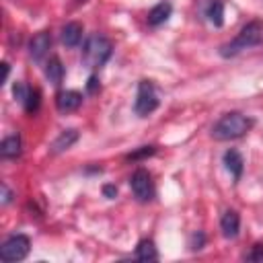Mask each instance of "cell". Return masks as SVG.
Masks as SVG:
<instances>
[{
  "label": "cell",
  "mask_w": 263,
  "mask_h": 263,
  "mask_svg": "<svg viewBox=\"0 0 263 263\" xmlns=\"http://www.w3.org/2000/svg\"><path fill=\"white\" fill-rule=\"evenodd\" d=\"M82 39V25L80 23H68L62 29V43L66 47H76Z\"/></svg>",
  "instance_id": "11"
},
{
  "label": "cell",
  "mask_w": 263,
  "mask_h": 263,
  "mask_svg": "<svg viewBox=\"0 0 263 263\" xmlns=\"http://www.w3.org/2000/svg\"><path fill=\"white\" fill-rule=\"evenodd\" d=\"M49 47H51V35L47 31H41V33H37L31 39V43H29V55L35 62H39V60L45 58V53L49 51Z\"/></svg>",
  "instance_id": "7"
},
{
  "label": "cell",
  "mask_w": 263,
  "mask_h": 263,
  "mask_svg": "<svg viewBox=\"0 0 263 263\" xmlns=\"http://www.w3.org/2000/svg\"><path fill=\"white\" fill-rule=\"evenodd\" d=\"M261 39H263V23L261 21H251V23H247L236 33V37L230 43H226V45L220 47V53L224 58H232V55L240 53L242 49H249V47L261 43Z\"/></svg>",
  "instance_id": "2"
},
{
  "label": "cell",
  "mask_w": 263,
  "mask_h": 263,
  "mask_svg": "<svg viewBox=\"0 0 263 263\" xmlns=\"http://www.w3.org/2000/svg\"><path fill=\"white\" fill-rule=\"evenodd\" d=\"M158 107V95H156V88L150 80H142L138 84V95H136V103H134V111L140 115V117H146L150 115L154 109Z\"/></svg>",
  "instance_id": "5"
},
{
  "label": "cell",
  "mask_w": 263,
  "mask_h": 263,
  "mask_svg": "<svg viewBox=\"0 0 263 263\" xmlns=\"http://www.w3.org/2000/svg\"><path fill=\"white\" fill-rule=\"evenodd\" d=\"M45 76L47 80L53 84V86H60L62 84V78H64V66L60 62V58H51L45 66Z\"/></svg>",
  "instance_id": "14"
},
{
  "label": "cell",
  "mask_w": 263,
  "mask_h": 263,
  "mask_svg": "<svg viewBox=\"0 0 263 263\" xmlns=\"http://www.w3.org/2000/svg\"><path fill=\"white\" fill-rule=\"evenodd\" d=\"M171 12H173L171 2H158V4H156V6H152V8H150V12H148V25L158 27V25L166 23V21H168V16H171Z\"/></svg>",
  "instance_id": "9"
},
{
  "label": "cell",
  "mask_w": 263,
  "mask_h": 263,
  "mask_svg": "<svg viewBox=\"0 0 263 263\" xmlns=\"http://www.w3.org/2000/svg\"><path fill=\"white\" fill-rule=\"evenodd\" d=\"M156 257H158V253H156V247L152 240L144 238L138 242V247H136V259L138 261H154Z\"/></svg>",
  "instance_id": "17"
},
{
  "label": "cell",
  "mask_w": 263,
  "mask_h": 263,
  "mask_svg": "<svg viewBox=\"0 0 263 263\" xmlns=\"http://www.w3.org/2000/svg\"><path fill=\"white\" fill-rule=\"evenodd\" d=\"M129 187L136 195L138 201H150L154 197V183H152V177L148 171L144 168H138L132 179H129Z\"/></svg>",
  "instance_id": "6"
},
{
  "label": "cell",
  "mask_w": 263,
  "mask_h": 263,
  "mask_svg": "<svg viewBox=\"0 0 263 263\" xmlns=\"http://www.w3.org/2000/svg\"><path fill=\"white\" fill-rule=\"evenodd\" d=\"M152 154H154V146H142L140 150L132 152L127 158H129V160H138V158H144V156H152Z\"/></svg>",
  "instance_id": "19"
},
{
  "label": "cell",
  "mask_w": 263,
  "mask_h": 263,
  "mask_svg": "<svg viewBox=\"0 0 263 263\" xmlns=\"http://www.w3.org/2000/svg\"><path fill=\"white\" fill-rule=\"evenodd\" d=\"M103 193L111 199V197H115V195H117V187H113V185H105V187H103Z\"/></svg>",
  "instance_id": "21"
},
{
  "label": "cell",
  "mask_w": 263,
  "mask_h": 263,
  "mask_svg": "<svg viewBox=\"0 0 263 263\" xmlns=\"http://www.w3.org/2000/svg\"><path fill=\"white\" fill-rule=\"evenodd\" d=\"M8 201H10V189H8L6 185H2V203L6 205Z\"/></svg>",
  "instance_id": "23"
},
{
  "label": "cell",
  "mask_w": 263,
  "mask_h": 263,
  "mask_svg": "<svg viewBox=\"0 0 263 263\" xmlns=\"http://www.w3.org/2000/svg\"><path fill=\"white\" fill-rule=\"evenodd\" d=\"M97 86H99V80H97V76H90V78H88V84H86L88 92H95V90H97Z\"/></svg>",
  "instance_id": "22"
},
{
  "label": "cell",
  "mask_w": 263,
  "mask_h": 263,
  "mask_svg": "<svg viewBox=\"0 0 263 263\" xmlns=\"http://www.w3.org/2000/svg\"><path fill=\"white\" fill-rule=\"evenodd\" d=\"M251 127H253V119H251V117L232 111V113L222 115V117L214 123L212 136H214L216 140H236V138L245 136Z\"/></svg>",
  "instance_id": "1"
},
{
  "label": "cell",
  "mask_w": 263,
  "mask_h": 263,
  "mask_svg": "<svg viewBox=\"0 0 263 263\" xmlns=\"http://www.w3.org/2000/svg\"><path fill=\"white\" fill-rule=\"evenodd\" d=\"M220 228H222V234H224L226 238H234V236L238 234V228H240V218H238V214H236L234 210H228V212L222 216V220H220Z\"/></svg>",
  "instance_id": "10"
},
{
  "label": "cell",
  "mask_w": 263,
  "mask_h": 263,
  "mask_svg": "<svg viewBox=\"0 0 263 263\" xmlns=\"http://www.w3.org/2000/svg\"><path fill=\"white\" fill-rule=\"evenodd\" d=\"M111 51H113V45L107 37L103 35H92L88 37V41L84 43V49H82V60L88 68H101L109 58H111Z\"/></svg>",
  "instance_id": "3"
},
{
  "label": "cell",
  "mask_w": 263,
  "mask_h": 263,
  "mask_svg": "<svg viewBox=\"0 0 263 263\" xmlns=\"http://www.w3.org/2000/svg\"><path fill=\"white\" fill-rule=\"evenodd\" d=\"M76 140H78V132H76V129H64V132L53 140V144H51V152H53V154L64 152V150H68Z\"/></svg>",
  "instance_id": "12"
},
{
  "label": "cell",
  "mask_w": 263,
  "mask_h": 263,
  "mask_svg": "<svg viewBox=\"0 0 263 263\" xmlns=\"http://www.w3.org/2000/svg\"><path fill=\"white\" fill-rule=\"evenodd\" d=\"M31 249V240L25 234H14L10 238H6L0 247V259L4 263H14V261H23L29 255Z\"/></svg>",
  "instance_id": "4"
},
{
  "label": "cell",
  "mask_w": 263,
  "mask_h": 263,
  "mask_svg": "<svg viewBox=\"0 0 263 263\" xmlns=\"http://www.w3.org/2000/svg\"><path fill=\"white\" fill-rule=\"evenodd\" d=\"M205 16L212 25L222 27V23H224V4H222V0H210V4L205 8Z\"/></svg>",
  "instance_id": "16"
},
{
  "label": "cell",
  "mask_w": 263,
  "mask_h": 263,
  "mask_svg": "<svg viewBox=\"0 0 263 263\" xmlns=\"http://www.w3.org/2000/svg\"><path fill=\"white\" fill-rule=\"evenodd\" d=\"M247 259H251V261H259V259H263V245H255V247H253V253H249Z\"/></svg>",
  "instance_id": "20"
},
{
  "label": "cell",
  "mask_w": 263,
  "mask_h": 263,
  "mask_svg": "<svg viewBox=\"0 0 263 263\" xmlns=\"http://www.w3.org/2000/svg\"><path fill=\"white\" fill-rule=\"evenodd\" d=\"M224 164H226V168L232 173V177L238 181L240 175H242V166H245L242 156H240L236 150H228V152L224 154Z\"/></svg>",
  "instance_id": "13"
},
{
  "label": "cell",
  "mask_w": 263,
  "mask_h": 263,
  "mask_svg": "<svg viewBox=\"0 0 263 263\" xmlns=\"http://www.w3.org/2000/svg\"><path fill=\"white\" fill-rule=\"evenodd\" d=\"M25 109H27V113H33V111H37L39 109V90L37 88H29V92H27V99H25Z\"/></svg>",
  "instance_id": "18"
},
{
  "label": "cell",
  "mask_w": 263,
  "mask_h": 263,
  "mask_svg": "<svg viewBox=\"0 0 263 263\" xmlns=\"http://www.w3.org/2000/svg\"><path fill=\"white\" fill-rule=\"evenodd\" d=\"M0 154H2V158H16L21 154V138H18V134L16 136H8V138L2 140Z\"/></svg>",
  "instance_id": "15"
},
{
  "label": "cell",
  "mask_w": 263,
  "mask_h": 263,
  "mask_svg": "<svg viewBox=\"0 0 263 263\" xmlns=\"http://www.w3.org/2000/svg\"><path fill=\"white\" fill-rule=\"evenodd\" d=\"M82 105V95L78 90H62L55 97V107L60 113H70L76 111Z\"/></svg>",
  "instance_id": "8"
}]
</instances>
